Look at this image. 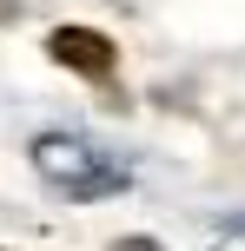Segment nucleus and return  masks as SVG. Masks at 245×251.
<instances>
[{
    "instance_id": "nucleus-1",
    "label": "nucleus",
    "mask_w": 245,
    "mask_h": 251,
    "mask_svg": "<svg viewBox=\"0 0 245 251\" xmlns=\"http://www.w3.org/2000/svg\"><path fill=\"white\" fill-rule=\"evenodd\" d=\"M27 159H33V172L47 178L60 199H73V205L119 199V192H126V165H113L100 146H86L80 132H40L33 146H27Z\"/></svg>"
},
{
    "instance_id": "nucleus-2",
    "label": "nucleus",
    "mask_w": 245,
    "mask_h": 251,
    "mask_svg": "<svg viewBox=\"0 0 245 251\" xmlns=\"http://www.w3.org/2000/svg\"><path fill=\"white\" fill-rule=\"evenodd\" d=\"M47 53L66 66V73L93 79V86H106V79H113V66H119L113 33H100V26H53V33H47Z\"/></svg>"
},
{
    "instance_id": "nucleus-3",
    "label": "nucleus",
    "mask_w": 245,
    "mask_h": 251,
    "mask_svg": "<svg viewBox=\"0 0 245 251\" xmlns=\"http://www.w3.org/2000/svg\"><path fill=\"white\" fill-rule=\"evenodd\" d=\"M113 251H166V245H159V238H146V231H133V238H119Z\"/></svg>"
}]
</instances>
